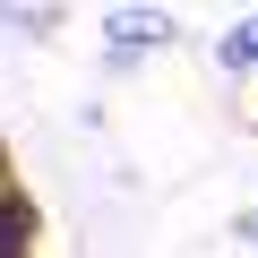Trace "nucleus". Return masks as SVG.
Wrapping results in <instances>:
<instances>
[{
	"label": "nucleus",
	"mask_w": 258,
	"mask_h": 258,
	"mask_svg": "<svg viewBox=\"0 0 258 258\" xmlns=\"http://www.w3.org/2000/svg\"><path fill=\"white\" fill-rule=\"evenodd\" d=\"M18 241H26V207H18V198H0V258H9Z\"/></svg>",
	"instance_id": "7ed1b4c3"
},
{
	"label": "nucleus",
	"mask_w": 258,
	"mask_h": 258,
	"mask_svg": "<svg viewBox=\"0 0 258 258\" xmlns=\"http://www.w3.org/2000/svg\"><path fill=\"white\" fill-rule=\"evenodd\" d=\"M224 69H258V26H232L224 35Z\"/></svg>",
	"instance_id": "f257e3e1"
},
{
	"label": "nucleus",
	"mask_w": 258,
	"mask_h": 258,
	"mask_svg": "<svg viewBox=\"0 0 258 258\" xmlns=\"http://www.w3.org/2000/svg\"><path fill=\"white\" fill-rule=\"evenodd\" d=\"M249 232H258V224H249Z\"/></svg>",
	"instance_id": "20e7f679"
},
{
	"label": "nucleus",
	"mask_w": 258,
	"mask_h": 258,
	"mask_svg": "<svg viewBox=\"0 0 258 258\" xmlns=\"http://www.w3.org/2000/svg\"><path fill=\"white\" fill-rule=\"evenodd\" d=\"M112 35H120V43H147V35H164V18H147V9H120V18H112Z\"/></svg>",
	"instance_id": "f03ea898"
}]
</instances>
